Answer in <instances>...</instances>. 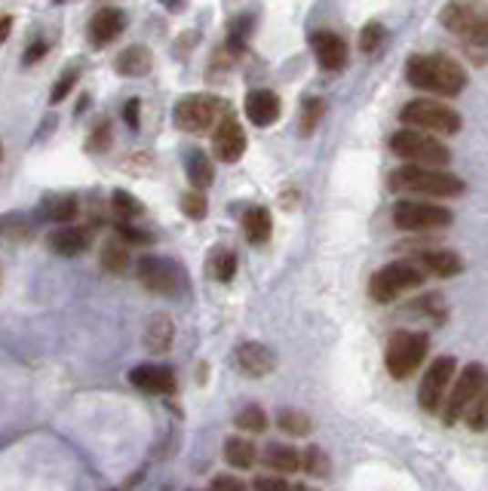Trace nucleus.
I'll use <instances>...</instances> for the list:
<instances>
[{
  "instance_id": "nucleus-10",
  "label": "nucleus",
  "mask_w": 488,
  "mask_h": 491,
  "mask_svg": "<svg viewBox=\"0 0 488 491\" xmlns=\"http://www.w3.org/2000/svg\"><path fill=\"white\" fill-rule=\"evenodd\" d=\"M483 391H485V366L483 362H470V366L458 375V381H452L449 384V393H445V400H442L440 412H442L445 424H458L464 409Z\"/></svg>"
},
{
  "instance_id": "nucleus-32",
  "label": "nucleus",
  "mask_w": 488,
  "mask_h": 491,
  "mask_svg": "<svg viewBox=\"0 0 488 491\" xmlns=\"http://www.w3.org/2000/svg\"><path fill=\"white\" fill-rule=\"evenodd\" d=\"M0 234H4L6 240H28V236L35 234V227H31V222L22 213H10L0 218Z\"/></svg>"
},
{
  "instance_id": "nucleus-36",
  "label": "nucleus",
  "mask_w": 488,
  "mask_h": 491,
  "mask_svg": "<svg viewBox=\"0 0 488 491\" xmlns=\"http://www.w3.org/2000/svg\"><path fill=\"white\" fill-rule=\"evenodd\" d=\"M461 418L467 421V427H470V430H476V434H483V430H485V424H488V400H485V391L479 393L476 400L467 405V409H464V414H461Z\"/></svg>"
},
{
  "instance_id": "nucleus-12",
  "label": "nucleus",
  "mask_w": 488,
  "mask_h": 491,
  "mask_svg": "<svg viewBox=\"0 0 488 491\" xmlns=\"http://www.w3.org/2000/svg\"><path fill=\"white\" fill-rule=\"evenodd\" d=\"M454 369H458V362L454 357H440L431 362V369L424 371V378H421V391H418V405L424 412L436 414L442 409V400L445 393H449V384L454 381Z\"/></svg>"
},
{
  "instance_id": "nucleus-46",
  "label": "nucleus",
  "mask_w": 488,
  "mask_h": 491,
  "mask_svg": "<svg viewBox=\"0 0 488 491\" xmlns=\"http://www.w3.org/2000/svg\"><path fill=\"white\" fill-rule=\"evenodd\" d=\"M209 491H246V482L237 476H215Z\"/></svg>"
},
{
  "instance_id": "nucleus-39",
  "label": "nucleus",
  "mask_w": 488,
  "mask_h": 491,
  "mask_svg": "<svg viewBox=\"0 0 488 491\" xmlns=\"http://www.w3.org/2000/svg\"><path fill=\"white\" fill-rule=\"evenodd\" d=\"M301 470H307L310 476H329L332 473V464H329V458H326L323 452H319L317 445H310L305 454H301Z\"/></svg>"
},
{
  "instance_id": "nucleus-48",
  "label": "nucleus",
  "mask_w": 488,
  "mask_h": 491,
  "mask_svg": "<svg viewBox=\"0 0 488 491\" xmlns=\"http://www.w3.org/2000/svg\"><path fill=\"white\" fill-rule=\"evenodd\" d=\"M289 491H310L307 486H296V488H289Z\"/></svg>"
},
{
  "instance_id": "nucleus-30",
  "label": "nucleus",
  "mask_w": 488,
  "mask_h": 491,
  "mask_svg": "<svg viewBox=\"0 0 488 491\" xmlns=\"http://www.w3.org/2000/svg\"><path fill=\"white\" fill-rule=\"evenodd\" d=\"M276 427H280L283 434H289V436H307L310 430H314L310 418L305 412H298V409H280V414H276Z\"/></svg>"
},
{
  "instance_id": "nucleus-14",
  "label": "nucleus",
  "mask_w": 488,
  "mask_h": 491,
  "mask_svg": "<svg viewBox=\"0 0 488 491\" xmlns=\"http://www.w3.org/2000/svg\"><path fill=\"white\" fill-rule=\"evenodd\" d=\"M234 366L246 378H265L276 369V353L258 341H243L234 350Z\"/></svg>"
},
{
  "instance_id": "nucleus-26",
  "label": "nucleus",
  "mask_w": 488,
  "mask_h": 491,
  "mask_svg": "<svg viewBox=\"0 0 488 491\" xmlns=\"http://www.w3.org/2000/svg\"><path fill=\"white\" fill-rule=\"evenodd\" d=\"M172 338H175L172 319L166 317V313H157L145 329V347L151 353H166L172 347Z\"/></svg>"
},
{
  "instance_id": "nucleus-16",
  "label": "nucleus",
  "mask_w": 488,
  "mask_h": 491,
  "mask_svg": "<svg viewBox=\"0 0 488 491\" xmlns=\"http://www.w3.org/2000/svg\"><path fill=\"white\" fill-rule=\"evenodd\" d=\"M123 28H126V13L120 10V6H105V10H99L89 19L87 40L96 49L99 47H108V44H114V40L120 37Z\"/></svg>"
},
{
  "instance_id": "nucleus-5",
  "label": "nucleus",
  "mask_w": 488,
  "mask_h": 491,
  "mask_svg": "<svg viewBox=\"0 0 488 491\" xmlns=\"http://www.w3.org/2000/svg\"><path fill=\"white\" fill-rule=\"evenodd\" d=\"M424 286V270L409 261H397V265H384L378 274L369 279V295L378 304H390L402 298L406 292H415Z\"/></svg>"
},
{
  "instance_id": "nucleus-21",
  "label": "nucleus",
  "mask_w": 488,
  "mask_h": 491,
  "mask_svg": "<svg viewBox=\"0 0 488 491\" xmlns=\"http://www.w3.org/2000/svg\"><path fill=\"white\" fill-rule=\"evenodd\" d=\"M418 265L421 270H431L433 277H458L464 270V258L449 249H431V252H421Z\"/></svg>"
},
{
  "instance_id": "nucleus-25",
  "label": "nucleus",
  "mask_w": 488,
  "mask_h": 491,
  "mask_svg": "<svg viewBox=\"0 0 488 491\" xmlns=\"http://www.w3.org/2000/svg\"><path fill=\"white\" fill-rule=\"evenodd\" d=\"M224 461L234 470H249L258 461V448L249 436H231L224 439Z\"/></svg>"
},
{
  "instance_id": "nucleus-22",
  "label": "nucleus",
  "mask_w": 488,
  "mask_h": 491,
  "mask_svg": "<svg viewBox=\"0 0 488 491\" xmlns=\"http://www.w3.org/2000/svg\"><path fill=\"white\" fill-rule=\"evenodd\" d=\"M80 213V200L78 193H49V197L40 200L37 215L40 218H53V222H71Z\"/></svg>"
},
{
  "instance_id": "nucleus-35",
  "label": "nucleus",
  "mask_w": 488,
  "mask_h": 491,
  "mask_svg": "<svg viewBox=\"0 0 488 491\" xmlns=\"http://www.w3.org/2000/svg\"><path fill=\"white\" fill-rule=\"evenodd\" d=\"M387 44V28L381 22H369L363 31H359V49H363L366 56L378 53Z\"/></svg>"
},
{
  "instance_id": "nucleus-43",
  "label": "nucleus",
  "mask_w": 488,
  "mask_h": 491,
  "mask_svg": "<svg viewBox=\"0 0 488 491\" xmlns=\"http://www.w3.org/2000/svg\"><path fill=\"white\" fill-rule=\"evenodd\" d=\"M292 486L283 476H258L252 491H289Z\"/></svg>"
},
{
  "instance_id": "nucleus-29",
  "label": "nucleus",
  "mask_w": 488,
  "mask_h": 491,
  "mask_svg": "<svg viewBox=\"0 0 488 491\" xmlns=\"http://www.w3.org/2000/svg\"><path fill=\"white\" fill-rule=\"evenodd\" d=\"M102 267L111 270V274H126V267H130V249H126L120 236H114V240H108L102 246Z\"/></svg>"
},
{
  "instance_id": "nucleus-13",
  "label": "nucleus",
  "mask_w": 488,
  "mask_h": 491,
  "mask_svg": "<svg viewBox=\"0 0 488 491\" xmlns=\"http://www.w3.org/2000/svg\"><path fill=\"white\" fill-rule=\"evenodd\" d=\"M213 151L222 163H237V160L246 154V132H243V126L237 123V117H231L227 111L222 120L215 123Z\"/></svg>"
},
{
  "instance_id": "nucleus-19",
  "label": "nucleus",
  "mask_w": 488,
  "mask_h": 491,
  "mask_svg": "<svg viewBox=\"0 0 488 491\" xmlns=\"http://www.w3.org/2000/svg\"><path fill=\"white\" fill-rule=\"evenodd\" d=\"M47 246L62 258H74V256H83L89 249V234L83 227H58L47 236Z\"/></svg>"
},
{
  "instance_id": "nucleus-40",
  "label": "nucleus",
  "mask_w": 488,
  "mask_h": 491,
  "mask_svg": "<svg viewBox=\"0 0 488 491\" xmlns=\"http://www.w3.org/2000/svg\"><path fill=\"white\" fill-rule=\"evenodd\" d=\"M182 213L191 218V222H203L209 213V200L203 191H188L182 197Z\"/></svg>"
},
{
  "instance_id": "nucleus-33",
  "label": "nucleus",
  "mask_w": 488,
  "mask_h": 491,
  "mask_svg": "<svg viewBox=\"0 0 488 491\" xmlns=\"http://www.w3.org/2000/svg\"><path fill=\"white\" fill-rule=\"evenodd\" d=\"M252 28H255L252 16H237V19L231 22V28H227V49H231V53H243V44L249 40Z\"/></svg>"
},
{
  "instance_id": "nucleus-31",
  "label": "nucleus",
  "mask_w": 488,
  "mask_h": 491,
  "mask_svg": "<svg viewBox=\"0 0 488 491\" xmlns=\"http://www.w3.org/2000/svg\"><path fill=\"white\" fill-rule=\"evenodd\" d=\"M111 209H114V215L120 218V222H132V218H139L141 213H145V206L132 197V193H126V191H114L111 193Z\"/></svg>"
},
{
  "instance_id": "nucleus-20",
  "label": "nucleus",
  "mask_w": 488,
  "mask_h": 491,
  "mask_svg": "<svg viewBox=\"0 0 488 491\" xmlns=\"http://www.w3.org/2000/svg\"><path fill=\"white\" fill-rule=\"evenodd\" d=\"M151 68H154V56L141 44L126 47L123 53L114 58V71L123 74V78H145V74H151Z\"/></svg>"
},
{
  "instance_id": "nucleus-34",
  "label": "nucleus",
  "mask_w": 488,
  "mask_h": 491,
  "mask_svg": "<svg viewBox=\"0 0 488 491\" xmlns=\"http://www.w3.org/2000/svg\"><path fill=\"white\" fill-rule=\"evenodd\" d=\"M234 424H237L243 434H265V430H267V414H265V409H258V405H246V409L234 418Z\"/></svg>"
},
{
  "instance_id": "nucleus-8",
  "label": "nucleus",
  "mask_w": 488,
  "mask_h": 491,
  "mask_svg": "<svg viewBox=\"0 0 488 491\" xmlns=\"http://www.w3.org/2000/svg\"><path fill=\"white\" fill-rule=\"evenodd\" d=\"M224 111H227V105H224V99H218V96H184L179 105H175L172 117L182 132L203 135L222 120Z\"/></svg>"
},
{
  "instance_id": "nucleus-9",
  "label": "nucleus",
  "mask_w": 488,
  "mask_h": 491,
  "mask_svg": "<svg viewBox=\"0 0 488 491\" xmlns=\"http://www.w3.org/2000/svg\"><path fill=\"white\" fill-rule=\"evenodd\" d=\"M136 274H139V283L145 286L148 292L166 295V298H179V295L188 289V277H184V270L170 258L145 256L136 265Z\"/></svg>"
},
{
  "instance_id": "nucleus-28",
  "label": "nucleus",
  "mask_w": 488,
  "mask_h": 491,
  "mask_svg": "<svg viewBox=\"0 0 488 491\" xmlns=\"http://www.w3.org/2000/svg\"><path fill=\"white\" fill-rule=\"evenodd\" d=\"M234 274H237V252L218 246L213 256H209V277H213L215 283H231Z\"/></svg>"
},
{
  "instance_id": "nucleus-7",
  "label": "nucleus",
  "mask_w": 488,
  "mask_h": 491,
  "mask_svg": "<svg viewBox=\"0 0 488 491\" xmlns=\"http://www.w3.org/2000/svg\"><path fill=\"white\" fill-rule=\"evenodd\" d=\"M390 151L406 160V163H415V166H445L452 160V151L445 148L442 141H436L431 132L411 130V126L393 135Z\"/></svg>"
},
{
  "instance_id": "nucleus-15",
  "label": "nucleus",
  "mask_w": 488,
  "mask_h": 491,
  "mask_svg": "<svg viewBox=\"0 0 488 491\" xmlns=\"http://www.w3.org/2000/svg\"><path fill=\"white\" fill-rule=\"evenodd\" d=\"M310 53L323 71H341L348 65V40L338 31H317L310 34Z\"/></svg>"
},
{
  "instance_id": "nucleus-37",
  "label": "nucleus",
  "mask_w": 488,
  "mask_h": 491,
  "mask_svg": "<svg viewBox=\"0 0 488 491\" xmlns=\"http://www.w3.org/2000/svg\"><path fill=\"white\" fill-rule=\"evenodd\" d=\"M78 80H80V68H74L68 65L62 74H58V80H56V87L53 92H49V105H58V101H65L68 99V92L78 87Z\"/></svg>"
},
{
  "instance_id": "nucleus-1",
  "label": "nucleus",
  "mask_w": 488,
  "mask_h": 491,
  "mask_svg": "<svg viewBox=\"0 0 488 491\" xmlns=\"http://www.w3.org/2000/svg\"><path fill=\"white\" fill-rule=\"evenodd\" d=\"M406 80L415 89L440 92V96H461L467 87V71L452 56L424 53L406 62Z\"/></svg>"
},
{
  "instance_id": "nucleus-50",
  "label": "nucleus",
  "mask_w": 488,
  "mask_h": 491,
  "mask_svg": "<svg viewBox=\"0 0 488 491\" xmlns=\"http://www.w3.org/2000/svg\"><path fill=\"white\" fill-rule=\"evenodd\" d=\"M53 4H68V0H53Z\"/></svg>"
},
{
  "instance_id": "nucleus-18",
  "label": "nucleus",
  "mask_w": 488,
  "mask_h": 491,
  "mask_svg": "<svg viewBox=\"0 0 488 491\" xmlns=\"http://www.w3.org/2000/svg\"><path fill=\"white\" fill-rule=\"evenodd\" d=\"M280 111H283V105L274 89H252L246 96V117H249V123L258 126V130L274 126L280 120Z\"/></svg>"
},
{
  "instance_id": "nucleus-27",
  "label": "nucleus",
  "mask_w": 488,
  "mask_h": 491,
  "mask_svg": "<svg viewBox=\"0 0 488 491\" xmlns=\"http://www.w3.org/2000/svg\"><path fill=\"white\" fill-rule=\"evenodd\" d=\"M262 461L267 470H276V473H298L301 470V452L292 445H280V443L267 445Z\"/></svg>"
},
{
  "instance_id": "nucleus-4",
  "label": "nucleus",
  "mask_w": 488,
  "mask_h": 491,
  "mask_svg": "<svg viewBox=\"0 0 488 491\" xmlns=\"http://www.w3.org/2000/svg\"><path fill=\"white\" fill-rule=\"evenodd\" d=\"M400 120L421 132H436V135H454L461 130V114L454 108L442 105L433 99H411L402 105Z\"/></svg>"
},
{
  "instance_id": "nucleus-3",
  "label": "nucleus",
  "mask_w": 488,
  "mask_h": 491,
  "mask_svg": "<svg viewBox=\"0 0 488 491\" xmlns=\"http://www.w3.org/2000/svg\"><path fill=\"white\" fill-rule=\"evenodd\" d=\"M393 191H409V193H427V197H461L467 184L452 172L442 169H427V166H402L390 175Z\"/></svg>"
},
{
  "instance_id": "nucleus-47",
  "label": "nucleus",
  "mask_w": 488,
  "mask_h": 491,
  "mask_svg": "<svg viewBox=\"0 0 488 491\" xmlns=\"http://www.w3.org/2000/svg\"><path fill=\"white\" fill-rule=\"evenodd\" d=\"M10 31H13V16H0V47L10 37Z\"/></svg>"
},
{
  "instance_id": "nucleus-38",
  "label": "nucleus",
  "mask_w": 488,
  "mask_h": 491,
  "mask_svg": "<svg viewBox=\"0 0 488 491\" xmlns=\"http://www.w3.org/2000/svg\"><path fill=\"white\" fill-rule=\"evenodd\" d=\"M323 114H326V101L323 99H307L305 111H301V135H314L317 126L323 123Z\"/></svg>"
},
{
  "instance_id": "nucleus-42",
  "label": "nucleus",
  "mask_w": 488,
  "mask_h": 491,
  "mask_svg": "<svg viewBox=\"0 0 488 491\" xmlns=\"http://www.w3.org/2000/svg\"><path fill=\"white\" fill-rule=\"evenodd\" d=\"M117 236H120V240H126V243H136V246L151 243V234H148V231H139V227H132L130 222L117 225Z\"/></svg>"
},
{
  "instance_id": "nucleus-24",
  "label": "nucleus",
  "mask_w": 488,
  "mask_h": 491,
  "mask_svg": "<svg viewBox=\"0 0 488 491\" xmlns=\"http://www.w3.org/2000/svg\"><path fill=\"white\" fill-rule=\"evenodd\" d=\"M271 231H274V218L265 206H252L243 213V234H246V240L252 246H262L271 240Z\"/></svg>"
},
{
  "instance_id": "nucleus-11",
  "label": "nucleus",
  "mask_w": 488,
  "mask_h": 491,
  "mask_svg": "<svg viewBox=\"0 0 488 491\" xmlns=\"http://www.w3.org/2000/svg\"><path fill=\"white\" fill-rule=\"evenodd\" d=\"M454 222V215L449 209L433 206V203H421V200H400L393 206V225L400 231H440V227H449Z\"/></svg>"
},
{
  "instance_id": "nucleus-17",
  "label": "nucleus",
  "mask_w": 488,
  "mask_h": 491,
  "mask_svg": "<svg viewBox=\"0 0 488 491\" xmlns=\"http://www.w3.org/2000/svg\"><path fill=\"white\" fill-rule=\"evenodd\" d=\"M130 381H132V387H139L141 393H154V396L175 393V371L170 366L145 362V366H136L130 371Z\"/></svg>"
},
{
  "instance_id": "nucleus-41",
  "label": "nucleus",
  "mask_w": 488,
  "mask_h": 491,
  "mask_svg": "<svg viewBox=\"0 0 488 491\" xmlns=\"http://www.w3.org/2000/svg\"><path fill=\"white\" fill-rule=\"evenodd\" d=\"M111 148V123H102V126H96L89 135V141H87V151L89 154H99V151H108Z\"/></svg>"
},
{
  "instance_id": "nucleus-6",
  "label": "nucleus",
  "mask_w": 488,
  "mask_h": 491,
  "mask_svg": "<svg viewBox=\"0 0 488 491\" xmlns=\"http://www.w3.org/2000/svg\"><path fill=\"white\" fill-rule=\"evenodd\" d=\"M427 350H431V341H427L424 332H393L390 341H387L384 350V366L393 378H409L411 371L421 369V362L427 360Z\"/></svg>"
},
{
  "instance_id": "nucleus-49",
  "label": "nucleus",
  "mask_w": 488,
  "mask_h": 491,
  "mask_svg": "<svg viewBox=\"0 0 488 491\" xmlns=\"http://www.w3.org/2000/svg\"><path fill=\"white\" fill-rule=\"evenodd\" d=\"M0 166H4V145H0Z\"/></svg>"
},
{
  "instance_id": "nucleus-45",
  "label": "nucleus",
  "mask_w": 488,
  "mask_h": 491,
  "mask_svg": "<svg viewBox=\"0 0 488 491\" xmlns=\"http://www.w3.org/2000/svg\"><path fill=\"white\" fill-rule=\"evenodd\" d=\"M123 120L130 123V130H139L141 126V101L139 99H130L123 105Z\"/></svg>"
},
{
  "instance_id": "nucleus-44",
  "label": "nucleus",
  "mask_w": 488,
  "mask_h": 491,
  "mask_svg": "<svg viewBox=\"0 0 488 491\" xmlns=\"http://www.w3.org/2000/svg\"><path fill=\"white\" fill-rule=\"evenodd\" d=\"M49 53V40H44V37H37L35 44H31L28 49H25V56H22V62L25 65H35V62H40Z\"/></svg>"
},
{
  "instance_id": "nucleus-2",
  "label": "nucleus",
  "mask_w": 488,
  "mask_h": 491,
  "mask_svg": "<svg viewBox=\"0 0 488 491\" xmlns=\"http://www.w3.org/2000/svg\"><path fill=\"white\" fill-rule=\"evenodd\" d=\"M442 28L454 34L467 49H485L488 44V13L483 0H449L440 13Z\"/></svg>"
},
{
  "instance_id": "nucleus-23",
  "label": "nucleus",
  "mask_w": 488,
  "mask_h": 491,
  "mask_svg": "<svg viewBox=\"0 0 488 491\" xmlns=\"http://www.w3.org/2000/svg\"><path fill=\"white\" fill-rule=\"evenodd\" d=\"M184 175H188L191 191H206L215 179V169L209 163V157L200 148H191L184 154Z\"/></svg>"
}]
</instances>
